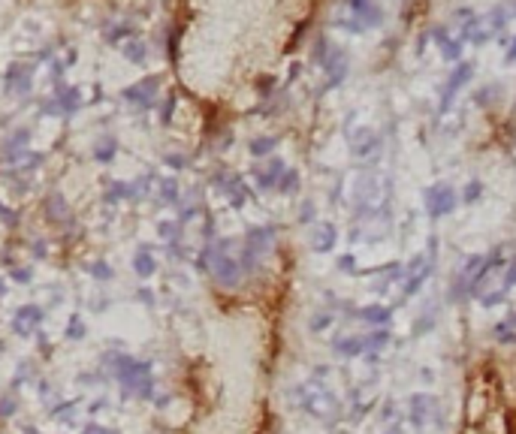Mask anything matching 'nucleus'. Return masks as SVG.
<instances>
[{
	"mask_svg": "<svg viewBox=\"0 0 516 434\" xmlns=\"http://www.w3.org/2000/svg\"><path fill=\"white\" fill-rule=\"evenodd\" d=\"M408 420H411L414 429H429V425H444V413H441V401L435 395H426V392H417L411 395L408 401Z\"/></svg>",
	"mask_w": 516,
	"mask_h": 434,
	"instance_id": "nucleus-1",
	"label": "nucleus"
},
{
	"mask_svg": "<svg viewBox=\"0 0 516 434\" xmlns=\"http://www.w3.org/2000/svg\"><path fill=\"white\" fill-rule=\"evenodd\" d=\"M299 401L302 407L308 410V413L320 416V420H336L338 416V401L332 392L326 389H314V386H305V389H299Z\"/></svg>",
	"mask_w": 516,
	"mask_h": 434,
	"instance_id": "nucleus-2",
	"label": "nucleus"
},
{
	"mask_svg": "<svg viewBox=\"0 0 516 434\" xmlns=\"http://www.w3.org/2000/svg\"><path fill=\"white\" fill-rule=\"evenodd\" d=\"M456 193H453V187H447V184H435V187H429L426 190V211H429V217H444V215H450L453 208H456Z\"/></svg>",
	"mask_w": 516,
	"mask_h": 434,
	"instance_id": "nucleus-3",
	"label": "nucleus"
},
{
	"mask_svg": "<svg viewBox=\"0 0 516 434\" xmlns=\"http://www.w3.org/2000/svg\"><path fill=\"white\" fill-rule=\"evenodd\" d=\"M471 79V64H459L456 70L450 73V79H447V88H444V97H441V112H447L456 100V94L462 88H465V82Z\"/></svg>",
	"mask_w": 516,
	"mask_h": 434,
	"instance_id": "nucleus-4",
	"label": "nucleus"
},
{
	"mask_svg": "<svg viewBox=\"0 0 516 434\" xmlns=\"http://www.w3.org/2000/svg\"><path fill=\"white\" fill-rule=\"evenodd\" d=\"M332 350H336L338 356H344V359H353V356L366 353V338H362V335H344V338L332 341Z\"/></svg>",
	"mask_w": 516,
	"mask_h": 434,
	"instance_id": "nucleus-5",
	"label": "nucleus"
},
{
	"mask_svg": "<svg viewBox=\"0 0 516 434\" xmlns=\"http://www.w3.org/2000/svg\"><path fill=\"white\" fill-rule=\"evenodd\" d=\"M351 10L356 12L353 25H381V10L368 0H351Z\"/></svg>",
	"mask_w": 516,
	"mask_h": 434,
	"instance_id": "nucleus-6",
	"label": "nucleus"
},
{
	"mask_svg": "<svg viewBox=\"0 0 516 434\" xmlns=\"http://www.w3.org/2000/svg\"><path fill=\"white\" fill-rule=\"evenodd\" d=\"M492 338L498 344H516V314H507L502 323L492 326Z\"/></svg>",
	"mask_w": 516,
	"mask_h": 434,
	"instance_id": "nucleus-7",
	"label": "nucleus"
},
{
	"mask_svg": "<svg viewBox=\"0 0 516 434\" xmlns=\"http://www.w3.org/2000/svg\"><path fill=\"white\" fill-rule=\"evenodd\" d=\"M356 317L366 320V323H371V326H384V323H390V308H384V304H371V308H362Z\"/></svg>",
	"mask_w": 516,
	"mask_h": 434,
	"instance_id": "nucleus-8",
	"label": "nucleus"
},
{
	"mask_svg": "<svg viewBox=\"0 0 516 434\" xmlns=\"http://www.w3.org/2000/svg\"><path fill=\"white\" fill-rule=\"evenodd\" d=\"M215 275L224 280V284H236V278H239V265L233 263V260H226V256H221V260L215 263Z\"/></svg>",
	"mask_w": 516,
	"mask_h": 434,
	"instance_id": "nucleus-9",
	"label": "nucleus"
},
{
	"mask_svg": "<svg viewBox=\"0 0 516 434\" xmlns=\"http://www.w3.org/2000/svg\"><path fill=\"white\" fill-rule=\"evenodd\" d=\"M362 338H366L368 353H377V350H384L386 344H390V332H386V329H375L371 335H362Z\"/></svg>",
	"mask_w": 516,
	"mask_h": 434,
	"instance_id": "nucleus-10",
	"label": "nucleus"
},
{
	"mask_svg": "<svg viewBox=\"0 0 516 434\" xmlns=\"http://www.w3.org/2000/svg\"><path fill=\"white\" fill-rule=\"evenodd\" d=\"M356 139H360V142L353 145V151H356L360 157H366V154H371V151H377V136H375V133L362 130L360 136H356Z\"/></svg>",
	"mask_w": 516,
	"mask_h": 434,
	"instance_id": "nucleus-11",
	"label": "nucleus"
},
{
	"mask_svg": "<svg viewBox=\"0 0 516 434\" xmlns=\"http://www.w3.org/2000/svg\"><path fill=\"white\" fill-rule=\"evenodd\" d=\"M332 241H336V230L332 226H320V232H317V250H329Z\"/></svg>",
	"mask_w": 516,
	"mask_h": 434,
	"instance_id": "nucleus-12",
	"label": "nucleus"
},
{
	"mask_svg": "<svg viewBox=\"0 0 516 434\" xmlns=\"http://www.w3.org/2000/svg\"><path fill=\"white\" fill-rule=\"evenodd\" d=\"M441 55L447 60H456L459 58V43H453V40H441Z\"/></svg>",
	"mask_w": 516,
	"mask_h": 434,
	"instance_id": "nucleus-13",
	"label": "nucleus"
},
{
	"mask_svg": "<svg viewBox=\"0 0 516 434\" xmlns=\"http://www.w3.org/2000/svg\"><path fill=\"white\" fill-rule=\"evenodd\" d=\"M480 190H483L480 181H474V184H468V187H465V202H477V200H480Z\"/></svg>",
	"mask_w": 516,
	"mask_h": 434,
	"instance_id": "nucleus-14",
	"label": "nucleus"
},
{
	"mask_svg": "<svg viewBox=\"0 0 516 434\" xmlns=\"http://www.w3.org/2000/svg\"><path fill=\"white\" fill-rule=\"evenodd\" d=\"M272 145H275V139H257L254 142V154H266V151H272Z\"/></svg>",
	"mask_w": 516,
	"mask_h": 434,
	"instance_id": "nucleus-15",
	"label": "nucleus"
},
{
	"mask_svg": "<svg viewBox=\"0 0 516 434\" xmlns=\"http://www.w3.org/2000/svg\"><path fill=\"white\" fill-rule=\"evenodd\" d=\"M329 323H332V317H329V314H326V317H317L314 323H311V329H323V326H329Z\"/></svg>",
	"mask_w": 516,
	"mask_h": 434,
	"instance_id": "nucleus-16",
	"label": "nucleus"
},
{
	"mask_svg": "<svg viewBox=\"0 0 516 434\" xmlns=\"http://www.w3.org/2000/svg\"><path fill=\"white\" fill-rule=\"evenodd\" d=\"M341 269L351 272V269H353V256H341Z\"/></svg>",
	"mask_w": 516,
	"mask_h": 434,
	"instance_id": "nucleus-17",
	"label": "nucleus"
},
{
	"mask_svg": "<svg viewBox=\"0 0 516 434\" xmlns=\"http://www.w3.org/2000/svg\"><path fill=\"white\" fill-rule=\"evenodd\" d=\"M293 184H296V175L290 172V175H287V178H284V190H290Z\"/></svg>",
	"mask_w": 516,
	"mask_h": 434,
	"instance_id": "nucleus-18",
	"label": "nucleus"
},
{
	"mask_svg": "<svg viewBox=\"0 0 516 434\" xmlns=\"http://www.w3.org/2000/svg\"><path fill=\"white\" fill-rule=\"evenodd\" d=\"M386 434H408L405 429H401V425H392V429L390 431H386Z\"/></svg>",
	"mask_w": 516,
	"mask_h": 434,
	"instance_id": "nucleus-19",
	"label": "nucleus"
},
{
	"mask_svg": "<svg viewBox=\"0 0 516 434\" xmlns=\"http://www.w3.org/2000/svg\"><path fill=\"white\" fill-rule=\"evenodd\" d=\"M507 60H516V43L511 45V51H507Z\"/></svg>",
	"mask_w": 516,
	"mask_h": 434,
	"instance_id": "nucleus-20",
	"label": "nucleus"
},
{
	"mask_svg": "<svg viewBox=\"0 0 516 434\" xmlns=\"http://www.w3.org/2000/svg\"><path fill=\"white\" fill-rule=\"evenodd\" d=\"M88 434H112V431H103V429H88Z\"/></svg>",
	"mask_w": 516,
	"mask_h": 434,
	"instance_id": "nucleus-21",
	"label": "nucleus"
},
{
	"mask_svg": "<svg viewBox=\"0 0 516 434\" xmlns=\"http://www.w3.org/2000/svg\"><path fill=\"white\" fill-rule=\"evenodd\" d=\"M513 12H516V10H513Z\"/></svg>",
	"mask_w": 516,
	"mask_h": 434,
	"instance_id": "nucleus-22",
	"label": "nucleus"
}]
</instances>
